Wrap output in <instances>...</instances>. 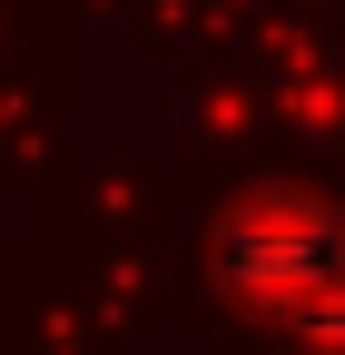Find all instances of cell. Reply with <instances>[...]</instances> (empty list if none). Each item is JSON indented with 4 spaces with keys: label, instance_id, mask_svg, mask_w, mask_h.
<instances>
[{
    "label": "cell",
    "instance_id": "6da1fadb",
    "mask_svg": "<svg viewBox=\"0 0 345 355\" xmlns=\"http://www.w3.org/2000/svg\"><path fill=\"white\" fill-rule=\"evenodd\" d=\"M218 277L286 336H345V227L316 198H267L218 237Z\"/></svg>",
    "mask_w": 345,
    "mask_h": 355
}]
</instances>
